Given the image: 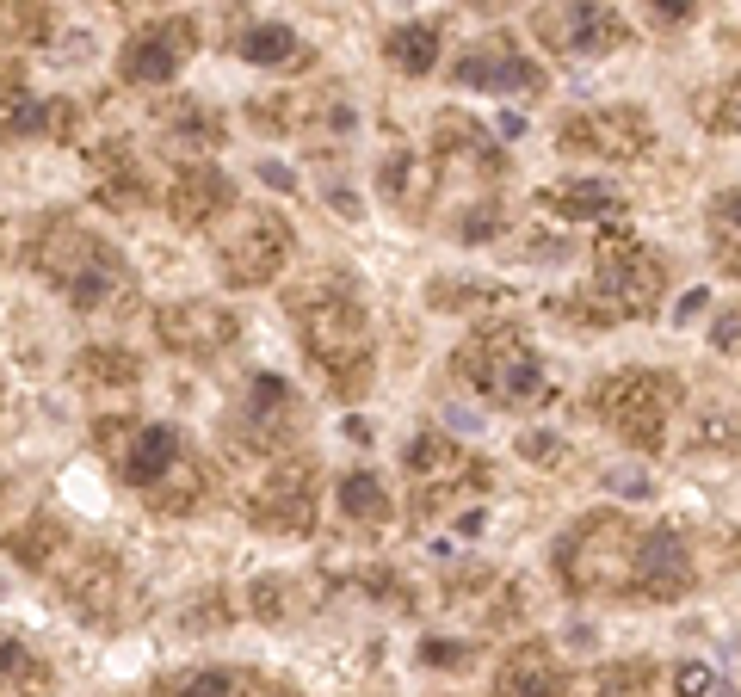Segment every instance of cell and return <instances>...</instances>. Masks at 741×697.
<instances>
[{
  "label": "cell",
  "instance_id": "6da1fadb",
  "mask_svg": "<svg viewBox=\"0 0 741 697\" xmlns=\"http://www.w3.org/2000/svg\"><path fill=\"white\" fill-rule=\"evenodd\" d=\"M291 309H297L303 352L315 364V377L334 395L359 401L371 389V371H377V340H371V315L359 303V290H352V278H309L291 297Z\"/></svg>",
  "mask_w": 741,
  "mask_h": 697
},
{
  "label": "cell",
  "instance_id": "7a4b0ae2",
  "mask_svg": "<svg viewBox=\"0 0 741 697\" xmlns=\"http://www.w3.org/2000/svg\"><path fill=\"white\" fill-rule=\"evenodd\" d=\"M451 371L464 377L476 395H488L494 408H544V401H556V389L544 377V358L532 352V340L519 334V321L470 327V340L457 346Z\"/></svg>",
  "mask_w": 741,
  "mask_h": 697
},
{
  "label": "cell",
  "instance_id": "3957f363",
  "mask_svg": "<svg viewBox=\"0 0 741 697\" xmlns=\"http://www.w3.org/2000/svg\"><path fill=\"white\" fill-rule=\"evenodd\" d=\"M587 408H593V420L606 426V432H618L624 445H637V451H661V438H667V414L680 408V377L649 371V364H624V371H606V377L593 383Z\"/></svg>",
  "mask_w": 741,
  "mask_h": 697
},
{
  "label": "cell",
  "instance_id": "277c9868",
  "mask_svg": "<svg viewBox=\"0 0 741 697\" xmlns=\"http://www.w3.org/2000/svg\"><path fill=\"white\" fill-rule=\"evenodd\" d=\"M637 525L624 512H587L556 543V574L569 593H630V562H637Z\"/></svg>",
  "mask_w": 741,
  "mask_h": 697
},
{
  "label": "cell",
  "instance_id": "5b68a950",
  "mask_svg": "<svg viewBox=\"0 0 741 697\" xmlns=\"http://www.w3.org/2000/svg\"><path fill=\"white\" fill-rule=\"evenodd\" d=\"M667 290V260L630 229H606L593 241V297L606 303L618 321H643L661 309Z\"/></svg>",
  "mask_w": 741,
  "mask_h": 697
},
{
  "label": "cell",
  "instance_id": "8992f818",
  "mask_svg": "<svg viewBox=\"0 0 741 697\" xmlns=\"http://www.w3.org/2000/svg\"><path fill=\"white\" fill-rule=\"evenodd\" d=\"M223 216H229V210H223ZM229 223H235V229L217 241V272H223V284H235V290L272 284L278 272H285V260H291V223H285V216H272V210H235Z\"/></svg>",
  "mask_w": 741,
  "mask_h": 697
},
{
  "label": "cell",
  "instance_id": "52a82bcc",
  "mask_svg": "<svg viewBox=\"0 0 741 697\" xmlns=\"http://www.w3.org/2000/svg\"><path fill=\"white\" fill-rule=\"evenodd\" d=\"M402 463H408V475L420 482V500H414L420 519H433L451 494H470V488H488V482H494L488 463L470 457V451L457 445V438H445V432H414V445L402 451Z\"/></svg>",
  "mask_w": 741,
  "mask_h": 697
},
{
  "label": "cell",
  "instance_id": "ba28073f",
  "mask_svg": "<svg viewBox=\"0 0 741 697\" xmlns=\"http://www.w3.org/2000/svg\"><path fill=\"white\" fill-rule=\"evenodd\" d=\"M562 155H599V161H643L655 149V124L637 105H599V112H575L556 124Z\"/></svg>",
  "mask_w": 741,
  "mask_h": 697
},
{
  "label": "cell",
  "instance_id": "9c48e42d",
  "mask_svg": "<svg viewBox=\"0 0 741 697\" xmlns=\"http://www.w3.org/2000/svg\"><path fill=\"white\" fill-rule=\"evenodd\" d=\"M538 38H550L562 56H618L637 44V31L606 0H562V7L538 13Z\"/></svg>",
  "mask_w": 741,
  "mask_h": 697
},
{
  "label": "cell",
  "instance_id": "30bf717a",
  "mask_svg": "<svg viewBox=\"0 0 741 697\" xmlns=\"http://www.w3.org/2000/svg\"><path fill=\"white\" fill-rule=\"evenodd\" d=\"M698 562H692V543L674 525H655L637 537V562H630V599H655V605H674L692 593Z\"/></svg>",
  "mask_w": 741,
  "mask_h": 697
},
{
  "label": "cell",
  "instance_id": "8fae6325",
  "mask_svg": "<svg viewBox=\"0 0 741 697\" xmlns=\"http://www.w3.org/2000/svg\"><path fill=\"white\" fill-rule=\"evenodd\" d=\"M451 81L470 87V93H544V87H550V75H544V68L525 56L513 38H482V44H470V56H457Z\"/></svg>",
  "mask_w": 741,
  "mask_h": 697
},
{
  "label": "cell",
  "instance_id": "7c38bea8",
  "mask_svg": "<svg viewBox=\"0 0 741 697\" xmlns=\"http://www.w3.org/2000/svg\"><path fill=\"white\" fill-rule=\"evenodd\" d=\"M433 167H439V179H501L507 155L494 149V136L476 118L439 112V124H433Z\"/></svg>",
  "mask_w": 741,
  "mask_h": 697
},
{
  "label": "cell",
  "instance_id": "4fadbf2b",
  "mask_svg": "<svg viewBox=\"0 0 741 697\" xmlns=\"http://www.w3.org/2000/svg\"><path fill=\"white\" fill-rule=\"evenodd\" d=\"M186 56H192V25H186V19H161V25H143V31L124 44L118 75L136 81V87H167V81L186 68Z\"/></svg>",
  "mask_w": 741,
  "mask_h": 697
},
{
  "label": "cell",
  "instance_id": "5bb4252c",
  "mask_svg": "<svg viewBox=\"0 0 741 697\" xmlns=\"http://www.w3.org/2000/svg\"><path fill=\"white\" fill-rule=\"evenodd\" d=\"M247 512H254V525H272V531H309V519H315V469L303 457L272 463L260 494L247 500Z\"/></svg>",
  "mask_w": 741,
  "mask_h": 697
},
{
  "label": "cell",
  "instance_id": "9a60e30c",
  "mask_svg": "<svg viewBox=\"0 0 741 697\" xmlns=\"http://www.w3.org/2000/svg\"><path fill=\"white\" fill-rule=\"evenodd\" d=\"M494 697H569V667L550 642H513L494 667Z\"/></svg>",
  "mask_w": 741,
  "mask_h": 697
},
{
  "label": "cell",
  "instance_id": "2e32d148",
  "mask_svg": "<svg viewBox=\"0 0 741 697\" xmlns=\"http://www.w3.org/2000/svg\"><path fill=\"white\" fill-rule=\"evenodd\" d=\"M161 340L186 358H223L235 340V315L223 303H173L161 309Z\"/></svg>",
  "mask_w": 741,
  "mask_h": 697
},
{
  "label": "cell",
  "instance_id": "e0dca14e",
  "mask_svg": "<svg viewBox=\"0 0 741 697\" xmlns=\"http://www.w3.org/2000/svg\"><path fill=\"white\" fill-rule=\"evenodd\" d=\"M235 204V186H229V173L223 167H210V161H192L173 173V192H167V210H173V223H186V229H204L210 216H223Z\"/></svg>",
  "mask_w": 741,
  "mask_h": 697
},
{
  "label": "cell",
  "instance_id": "ac0fdd59",
  "mask_svg": "<svg viewBox=\"0 0 741 697\" xmlns=\"http://www.w3.org/2000/svg\"><path fill=\"white\" fill-rule=\"evenodd\" d=\"M538 198L562 223H612V216H624V192L612 179H562V186H544Z\"/></svg>",
  "mask_w": 741,
  "mask_h": 697
},
{
  "label": "cell",
  "instance_id": "d6986e66",
  "mask_svg": "<svg viewBox=\"0 0 741 697\" xmlns=\"http://www.w3.org/2000/svg\"><path fill=\"white\" fill-rule=\"evenodd\" d=\"M180 457L186 451H180V432H173V426H136L130 445L118 451V475H124L130 488H155Z\"/></svg>",
  "mask_w": 741,
  "mask_h": 697
},
{
  "label": "cell",
  "instance_id": "ffe728a7",
  "mask_svg": "<svg viewBox=\"0 0 741 697\" xmlns=\"http://www.w3.org/2000/svg\"><path fill=\"white\" fill-rule=\"evenodd\" d=\"M62 290H68V303H75V309H105V303L130 297V272H124V260H118L112 247H99L93 260H81L75 272L62 278Z\"/></svg>",
  "mask_w": 741,
  "mask_h": 697
},
{
  "label": "cell",
  "instance_id": "44dd1931",
  "mask_svg": "<svg viewBox=\"0 0 741 697\" xmlns=\"http://www.w3.org/2000/svg\"><path fill=\"white\" fill-rule=\"evenodd\" d=\"M439 44H445V31L433 19H414V25H396L390 38H383V62H390L396 75H433Z\"/></svg>",
  "mask_w": 741,
  "mask_h": 697
},
{
  "label": "cell",
  "instance_id": "7402d4cb",
  "mask_svg": "<svg viewBox=\"0 0 741 697\" xmlns=\"http://www.w3.org/2000/svg\"><path fill=\"white\" fill-rule=\"evenodd\" d=\"M340 512L352 525H365V531H383L396 519V500H390V488L377 482V469H346L340 475Z\"/></svg>",
  "mask_w": 741,
  "mask_h": 697
},
{
  "label": "cell",
  "instance_id": "603a6c76",
  "mask_svg": "<svg viewBox=\"0 0 741 697\" xmlns=\"http://www.w3.org/2000/svg\"><path fill=\"white\" fill-rule=\"evenodd\" d=\"M704 235H711V253L729 278H741V186L717 192L711 210H704Z\"/></svg>",
  "mask_w": 741,
  "mask_h": 697
},
{
  "label": "cell",
  "instance_id": "cb8c5ba5",
  "mask_svg": "<svg viewBox=\"0 0 741 697\" xmlns=\"http://www.w3.org/2000/svg\"><path fill=\"white\" fill-rule=\"evenodd\" d=\"M235 50H241V62H254V68H297L303 62V38L291 25H254Z\"/></svg>",
  "mask_w": 741,
  "mask_h": 697
},
{
  "label": "cell",
  "instance_id": "d4e9b609",
  "mask_svg": "<svg viewBox=\"0 0 741 697\" xmlns=\"http://www.w3.org/2000/svg\"><path fill=\"white\" fill-rule=\"evenodd\" d=\"M587 697H655V660H612V667H599Z\"/></svg>",
  "mask_w": 741,
  "mask_h": 697
},
{
  "label": "cell",
  "instance_id": "484cf974",
  "mask_svg": "<svg viewBox=\"0 0 741 697\" xmlns=\"http://www.w3.org/2000/svg\"><path fill=\"white\" fill-rule=\"evenodd\" d=\"M31 685H44L38 654H31L19 636H0V691H7V697H38Z\"/></svg>",
  "mask_w": 741,
  "mask_h": 697
},
{
  "label": "cell",
  "instance_id": "4316f807",
  "mask_svg": "<svg viewBox=\"0 0 741 697\" xmlns=\"http://www.w3.org/2000/svg\"><path fill=\"white\" fill-rule=\"evenodd\" d=\"M698 124L741 136V75H729V81H717V87L698 93Z\"/></svg>",
  "mask_w": 741,
  "mask_h": 697
},
{
  "label": "cell",
  "instance_id": "83f0119b",
  "mask_svg": "<svg viewBox=\"0 0 741 697\" xmlns=\"http://www.w3.org/2000/svg\"><path fill=\"white\" fill-rule=\"evenodd\" d=\"M501 297H507L501 284H476V278H470V284H464V278H433V297H427V303H433V309H488V303H501Z\"/></svg>",
  "mask_w": 741,
  "mask_h": 697
},
{
  "label": "cell",
  "instance_id": "f1b7e54d",
  "mask_svg": "<svg viewBox=\"0 0 741 697\" xmlns=\"http://www.w3.org/2000/svg\"><path fill=\"white\" fill-rule=\"evenodd\" d=\"M167 697H241V673L229 667H192L167 685Z\"/></svg>",
  "mask_w": 741,
  "mask_h": 697
},
{
  "label": "cell",
  "instance_id": "f546056e",
  "mask_svg": "<svg viewBox=\"0 0 741 697\" xmlns=\"http://www.w3.org/2000/svg\"><path fill=\"white\" fill-rule=\"evenodd\" d=\"M414 660H420V667H439V673H457V667H470V660H476V642H464V636H427V642H414Z\"/></svg>",
  "mask_w": 741,
  "mask_h": 697
},
{
  "label": "cell",
  "instance_id": "4dcf8cb0",
  "mask_svg": "<svg viewBox=\"0 0 741 697\" xmlns=\"http://www.w3.org/2000/svg\"><path fill=\"white\" fill-rule=\"evenodd\" d=\"M167 130H173V136H186V142H198V149H204V142H217V118L198 112L192 99H180V105L167 112Z\"/></svg>",
  "mask_w": 741,
  "mask_h": 697
},
{
  "label": "cell",
  "instance_id": "1f68e13d",
  "mask_svg": "<svg viewBox=\"0 0 741 697\" xmlns=\"http://www.w3.org/2000/svg\"><path fill=\"white\" fill-rule=\"evenodd\" d=\"M501 223H507V210L494 204V198H476V210L464 216V229H457V235L476 247V241H494V235H501Z\"/></svg>",
  "mask_w": 741,
  "mask_h": 697
},
{
  "label": "cell",
  "instance_id": "d6a6232c",
  "mask_svg": "<svg viewBox=\"0 0 741 697\" xmlns=\"http://www.w3.org/2000/svg\"><path fill=\"white\" fill-rule=\"evenodd\" d=\"M698 19V0H649V25L655 31H686Z\"/></svg>",
  "mask_w": 741,
  "mask_h": 697
},
{
  "label": "cell",
  "instance_id": "836d02e7",
  "mask_svg": "<svg viewBox=\"0 0 741 697\" xmlns=\"http://www.w3.org/2000/svg\"><path fill=\"white\" fill-rule=\"evenodd\" d=\"M414 149H390V161H383V198H408V179H414Z\"/></svg>",
  "mask_w": 741,
  "mask_h": 697
},
{
  "label": "cell",
  "instance_id": "e575fe53",
  "mask_svg": "<svg viewBox=\"0 0 741 697\" xmlns=\"http://www.w3.org/2000/svg\"><path fill=\"white\" fill-rule=\"evenodd\" d=\"M698 445H711V451H741V420H729V414H711L698 426Z\"/></svg>",
  "mask_w": 741,
  "mask_h": 697
},
{
  "label": "cell",
  "instance_id": "d590c367",
  "mask_svg": "<svg viewBox=\"0 0 741 697\" xmlns=\"http://www.w3.org/2000/svg\"><path fill=\"white\" fill-rule=\"evenodd\" d=\"M711 346H717L723 358H741V309H723V315L711 321Z\"/></svg>",
  "mask_w": 741,
  "mask_h": 697
},
{
  "label": "cell",
  "instance_id": "8d00e7d4",
  "mask_svg": "<svg viewBox=\"0 0 741 697\" xmlns=\"http://www.w3.org/2000/svg\"><path fill=\"white\" fill-rule=\"evenodd\" d=\"M519 457H532V463L550 469V463H562V438H556V432H525V438H519Z\"/></svg>",
  "mask_w": 741,
  "mask_h": 697
},
{
  "label": "cell",
  "instance_id": "74e56055",
  "mask_svg": "<svg viewBox=\"0 0 741 697\" xmlns=\"http://www.w3.org/2000/svg\"><path fill=\"white\" fill-rule=\"evenodd\" d=\"M674 691L680 697H704V691H711V667H704V660H686V667L674 673Z\"/></svg>",
  "mask_w": 741,
  "mask_h": 697
},
{
  "label": "cell",
  "instance_id": "f35d334b",
  "mask_svg": "<svg viewBox=\"0 0 741 697\" xmlns=\"http://www.w3.org/2000/svg\"><path fill=\"white\" fill-rule=\"evenodd\" d=\"M704 309H711V290H704V284H692V290H686V297L674 303V327H686V321H698Z\"/></svg>",
  "mask_w": 741,
  "mask_h": 697
},
{
  "label": "cell",
  "instance_id": "ab89813d",
  "mask_svg": "<svg viewBox=\"0 0 741 697\" xmlns=\"http://www.w3.org/2000/svg\"><path fill=\"white\" fill-rule=\"evenodd\" d=\"M260 179H266L272 192H297V173H291L285 161H260Z\"/></svg>",
  "mask_w": 741,
  "mask_h": 697
},
{
  "label": "cell",
  "instance_id": "60d3db41",
  "mask_svg": "<svg viewBox=\"0 0 741 697\" xmlns=\"http://www.w3.org/2000/svg\"><path fill=\"white\" fill-rule=\"evenodd\" d=\"M488 531V512L482 506H464V512H457V537H482Z\"/></svg>",
  "mask_w": 741,
  "mask_h": 697
},
{
  "label": "cell",
  "instance_id": "b9f144b4",
  "mask_svg": "<svg viewBox=\"0 0 741 697\" xmlns=\"http://www.w3.org/2000/svg\"><path fill=\"white\" fill-rule=\"evenodd\" d=\"M612 488H624L630 500H649V482H643V475H637V469H624V475H612Z\"/></svg>",
  "mask_w": 741,
  "mask_h": 697
},
{
  "label": "cell",
  "instance_id": "7bdbcfd3",
  "mask_svg": "<svg viewBox=\"0 0 741 697\" xmlns=\"http://www.w3.org/2000/svg\"><path fill=\"white\" fill-rule=\"evenodd\" d=\"M87 50H93V31H75V38H68V44H62V56H75V62H81Z\"/></svg>",
  "mask_w": 741,
  "mask_h": 697
},
{
  "label": "cell",
  "instance_id": "ee69618b",
  "mask_svg": "<svg viewBox=\"0 0 741 697\" xmlns=\"http://www.w3.org/2000/svg\"><path fill=\"white\" fill-rule=\"evenodd\" d=\"M340 432H346V438H359V445H365V438H371V426H365L359 414H346V426H340Z\"/></svg>",
  "mask_w": 741,
  "mask_h": 697
}]
</instances>
